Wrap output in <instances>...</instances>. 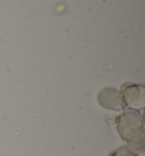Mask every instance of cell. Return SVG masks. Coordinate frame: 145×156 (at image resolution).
I'll use <instances>...</instances> for the list:
<instances>
[{"label": "cell", "instance_id": "cell-1", "mask_svg": "<svg viewBox=\"0 0 145 156\" xmlns=\"http://www.w3.org/2000/svg\"><path fill=\"white\" fill-rule=\"evenodd\" d=\"M117 132L134 154L144 149V120L136 109H128L117 119Z\"/></svg>", "mask_w": 145, "mask_h": 156}, {"label": "cell", "instance_id": "cell-2", "mask_svg": "<svg viewBox=\"0 0 145 156\" xmlns=\"http://www.w3.org/2000/svg\"><path fill=\"white\" fill-rule=\"evenodd\" d=\"M123 98L126 105L131 109L143 108L145 105V88L144 86L127 83L123 87Z\"/></svg>", "mask_w": 145, "mask_h": 156}, {"label": "cell", "instance_id": "cell-3", "mask_svg": "<svg viewBox=\"0 0 145 156\" xmlns=\"http://www.w3.org/2000/svg\"><path fill=\"white\" fill-rule=\"evenodd\" d=\"M98 102L104 108L111 109L115 111L125 110L126 104L122 93L113 88H106L102 89L98 94Z\"/></svg>", "mask_w": 145, "mask_h": 156}, {"label": "cell", "instance_id": "cell-4", "mask_svg": "<svg viewBox=\"0 0 145 156\" xmlns=\"http://www.w3.org/2000/svg\"><path fill=\"white\" fill-rule=\"evenodd\" d=\"M133 152L127 147V145H124V147H119L117 151H115L114 153H112L110 156H129V155H133Z\"/></svg>", "mask_w": 145, "mask_h": 156}, {"label": "cell", "instance_id": "cell-5", "mask_svg": "<svg viewBox=\"0 0 145 156\" xmlns=\"http://www.w3.org/2000/svg\"><path fill=\"white\" fill-rule=\"evenodd\" d=\"M129 156H139V155H136V154H133V155H129Z\"/></svg>", "mask_w": 145, "mask_h": 156}]
</instances>
